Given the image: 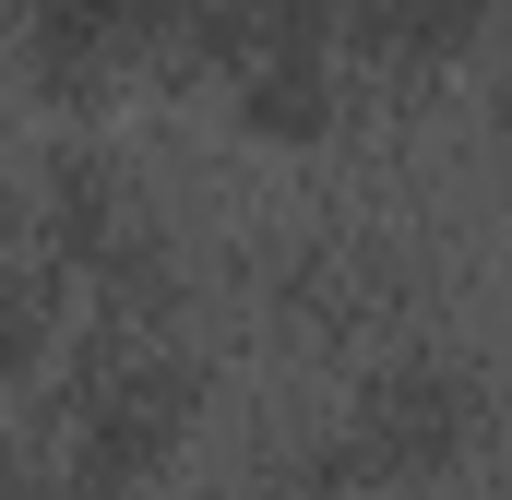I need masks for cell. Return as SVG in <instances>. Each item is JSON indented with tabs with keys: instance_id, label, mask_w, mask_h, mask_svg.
<instances>
[{
	"instance_id": "cell-1",
	"label": "cell",
	"mask_w": 512,
	"mask_h": 500,
	"mask_svg": "<svg viewBox=\"0 0 512 500\" xmlns=\"http://www.w3.org/2000/svg\"><path fill=\"white\" fill-rule=\"evenodd\" d=\"M370 417H382V453H441V441L465 429V393H453L441 370H417V381H382Z\"/></svg>"
}]
</instances>
